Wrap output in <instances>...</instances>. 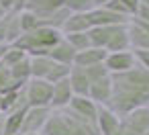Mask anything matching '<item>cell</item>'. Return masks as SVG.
I'll return each instance as SVG.
<instances>
[{
    "label": "cell",
    "instance_id": "6da1fadb",
    "mask_svg": "<svg viewBox=\"0 0 149 135\" xmlns=\"http://www.w3.org/2000/svg\"><path fill=\"white\" fill-rule=\"evenodd\" d=\"M110 76H112V98L108 102V108L112 113L125 117L127 113L149 104V70L137 64L129 72Z\"/></svg>",
    "mask_w": 149,
    "mask_h": 135
},
{
    "label": "cell",
    "instance_id": "7a4b0ae2",
    "mask_svg": "<svg viewBox=\"0 0 149 135\" xmlns=\"http://www.w3.org/2000/svg\"><path fill=\"white\" fill-rule=\"evenodd\" d=\"M41 135H100L96 123L86 121L70 108L51 111Z\"/></svg>",
    "mask_w": 149,
    "mask_h": 135
},
{
    "label": "cell",
    "instance_id": "3957f363",
    "mask_svg": "<svg viewBox=\"0 0 149 135\" xmlns=\"http://www.w3.org/2000/svg\"><path fill=\"white\" fill-rule=\"evenodd\" d=\"M61 39H63L61 31L49 29V27H39V29H35V31L23 33V35L19 37V41L15 43V47L21 49V51H25L29 57L47 55Z\"/></svg>",
    "mask_w": 149,
    "mask_h": 135
},
{
    "label": "cell",
    "instance_id": "277c9868",
    "mask_svg": "<svg viewBox=\"0 0 149 135\" xmlns=\"http://www.w3.org/2000/svg\"><path fill=\"white\" fill-rule=\"evenodd\" d=\"M51 94H53V84H49L47 80L31 78L25 84V96H27V104L29 106H47L49 108Z\"/></svg>",
    "mask_w": 149,
    "mask_h": 135
},
{
    "label": "cell",
    "instance_id": "5b68a950",
    "mask_svg": "<svg viewBox=\"0 0 149 135\" xmlns=\"http://www.w3.org/2000/svg\"><path fill=\"white\" fill-rule=\"evenodd\" d=\"M149 129V108H137L120 117V133L123 135H145Z\"/></svg>",
    "mask_w": 149,
    "mask_h": 135
},
{
    "label": "cell",
    "instance_id": "8992f818",
    "mask_svg": "<svg viewBox=\"0 0 149 135\" xmlns=\"http://www.w3.org/2000/svg\"><path fill=\"white\" fill-rule=\"evenodd\" d=\"M51 115V108L47 106H29L25 119H23V127H21V135H31V133H41L47 119Z\"/></svg>",
    "mask_w": 149,
    "mask_h": 135
},
{
    "label": "cell",
    "instance_id": "52a82bcc",
    "mask_svg": "<svg viewBox=\"0 0 149 135\" xmlns=\"http://www.w3.org/2000/svg\"><path fill=\"white\" fill-rule=\"evenodd\" d=\"M19 15L21 13H6L0 19V45H15L23 35Z\"/></svg>",
    "mask_w": 149,
    "mask_h": 135
},
{
    "label": "cell",
    "instance_id": "ba28073f",
    "mask_svg": "<svg viewBox=\"0 0 149 135\" xmlns=\"http://www.w3.org/2000/svg\"><path fill=\"white\" fill-rule=\"evenodd\" d=\"M137 66V57L133 51H116V53H108L104 59V68L110 74H123L129 72Z\"/></svg>",
    "mask_w": 149,
    "mask_h": 135
},
{
    "label": "cell",
    "instance_id": "9c48e42d",
    "mask_svg": "<svg viewBox=\"0 0 149 135\" xmlns=\"http://www.w3.org/2000/svg\"><path fill=\"white\" fill-rule=\"evenodd\" d=\"M88 21H90L92 27H112V25H129L131 19L114 15L108 8H104V6H98V8H92L88 13Z\"/></svg>",
    "mask_w": 149,
    "mask_h": 135
},
{
    "label": "cell",
    "instance_id": "30bf717a",
    "mask_svg": "<svg viewBox=\"0 0 149 135\" xmlns=\"http://www.w3.org/2000/svg\"><path fill=\"white\" fill-rule=\"evenodd\" d=\"M88 98L92 102H96L98 106H108V102L112 98V76H104V78L92 82L90 90H88Z\"/></svg>",
    "mask_w": 149,
    "mask_h": 135
},
{
    "label": "cell",
    "instance_id": "8fae6325",
    "mask_svg": "<svg viewBox=\"0 0 149 135\" xmlns=\"http://www.w3.org/2000/svg\"><path fill=\"white\" fill-rule=\"evenodd\" d=\"M120 27H125V25H112V27H92V29L88 31L90 45L106 51L108 43H110V41H112V37L120 31Z\"/></svg>",
    "mask_w": 149,
    "mask_h": 135
},
{
    "label": "cell",
    "instance_id": "7c38bea8",
    "mask_svg": "<svg viewBox=\"0 0 149 135\" xmlns=\"http://www.w3.org/2000/svg\"><path fill=\"white\" fill-rule=\"evenodd\" d=\"M96 127H98V133L100 135H112L120 127V117L116 113H112L108 106H98Z\"/></svg>",
    "mask_w": 149,
    "mask_h": 135
},
{
    "label": "cell",
    "instance_id": "4fadbf2b",
    "mask_svg": "<svg viewBox=\"0 0 149 135\" xmlns=\"http://www.w3.org/2000/svg\"><path fill=\"white\" fill-rule=\"evenodd\" d=\"M72 98H74V92H72L70 80H61V82L53 84V94H51V104H49V108H51V111L68 108L70 102H72Z\"/></svg>",
    "mask_w": 149,
    "mask_h": 135
},
{
    "label": "cell",
    "instance_id": "5bb4252c",
    "mask_svg": "<svg viewBox=\"0 0 149 135\" xmlns=\"http://www.w3.org/2000/svg\"><path fill=\"white\" fill-rule=\"evenodd\" d=\"M127 37H129V49L133 53H137V51H149V35L133 19L127 25Z\"/></svg>",
    "mask_w": 149,
    "mask_h": 135
},
{
    "label": "cell",
    "instance_id": "9a60e30c",
    "mask_svg": "<svg viewBox=\"0 0 149 135\" xmlns=\"http://www.w3.org/2000/svg\"><path fill=\"white\" fill-rule=\"evenodd\" d=\"M61 8H65V0H27V6H25V10L37 15L39 19L49 17Z\"/></svg>",
    "mask_w": 149,
    "mask_h": 135
},
{
    "label": "cell",
    "instance_id": "2e32d148",
    "mask_svg": "<svg viewBox=\"0 0 149 135\" xmlns=\"http://www.w3.org/2000/svg\"><path fill=\"white\" fill-rule=\"evenodd\" d=\"M72 113H76L78 117L86 119V121H92L96 123V115H98V104L92 102L88 96H74L70 106H68Z\"/></svg>",
    "mask_w": 149,
    "mask_h": 135
},
{
    "label": "cell",
    "instance_id": "e0dca14e",
    "mask_svg": "<svg viewBox=\"0 0 149 135\" xmlns=\"http://www.w3.org/2000/svg\"><path fill=\"white\" fill-rule=\"evenodd\" d=\"M92 29L90 21H88V13H70V17L65 19L63 27H61V35H72V33H88Z\"/></svg>",
    "mask_w": 149,
    "mask_h": 135
},
{
    "label": "cell",
    "instance_id": "ac0fdd59",
    "mask_svg": "<svg viewBox=\"0 0 149 135\" xmlns=\"http://www.w3.org/2000/svg\"><path fill=\"white\" fill-rule=\"evenodd\" d=\"M106 51L104 49H98V47H88L80 53H76V59H74V66L78 68H90V66H98V64H104L106 59Z\"/></svg>",
    "mask_w": 149,
    "mask_h": 135
},
{
    "label": "cell",
    "instance_id": "d6986e66",
    "mask_svg": "<svg viewBox=\"0 0 149 135\" xmlns=\"http://www.w3.org/2000/svg\"><path fill=\"white\" fill-rule=\"evenodd\" d=\"M55 64H61V66H74V59H76V49L65 41V39H61L49 53H47Z\"/></svg>",
    "mask_w": 149,
    "mask_h": 135
},
{
    "label": "cell",
    "instance_id": "ffe728a7",
    "mask_svg": "<svg viewBox=\"0 0 149 135\" xmlns=\"http://www.w3.org/2000/svg\"><path fill=\"white\" fill-rule=\"evenodd\" d=\"M70 86H72V92L74 96H88V90H90V80L86 76V72L78 66H72V72H70Z\"/></svg>",
    "mask_w": 149,
    "mask_h": 135
},
{
    "label": "cell",
    "instance_id": "44dd1931",
    "mask_svg": "<svg viewBox=\"0 0 149 135\" xmlns=\"http://www.w3.org/2000/svg\"><path fill=\"white\" fill-rule=\"evenodd\" d=\"M29 59H31V78H37V80H45L55 66V62L49 55H35Z\"/></svg>",
    "mask_w": 149,
    "mask_h": 135
},
{
    "label": "cell",
    "instance_id": "7402d4cb",
    "mask_svg": "<svg viewBox=\"0 0 149 135\" xmlns=\"http://www.w3.org/2000/svg\"><path fill=\"white\" fill-rule=\"evenodd\" d=\"M27 111H29V106H23L19 111L4 115V135H21V127H23V119H25Z\"/></svg>",
    "mask_w": 149,
    "mask_h": 135
},
{
    "label": "cell",
    "instance_id": "603a6c76",
    "mask_svg": "<svg viewBox=\"0 0 149 135\" xmlns=\"http://www.w3.org/2000/svg\"><path fill=\"white\" fill-rule=\"evenodd\" d=\"M8 70H10V78H13V82L25 86V84L31 80V59H29V55H27L25 59H21L19 64H15L13 68H8Z\"/></svg>",
    "mask_w": 149,
    "mask_h": 135
},
{
    "label": "cell",
    "instance_id": "cb8c5ba5",
    "mask_svg": "<svg viewBox=\"0 0 149 135\" xmlns=\"http://www.w3.org/2000/svg\"><path fill=\"white\" fill-rule=\"evenodd\" d=\"M21 88H25V86H23V84L13 82V78H10V70H8L6 66H2V64H0V96H2V94H6V92L21 90Z\"/></svg>",
    "mask_w": 149,
    "mask_h": 135
},
{
    "label": "cell",
    "instance_id": "d4e9b609",
    "mask_svg": "<svg viewBox=\"0 0 149 135\" xmlns=\"http://www.w3.org/2000/svg\"><path fill=\"white\" fill-rule=\"evenodd\" d=\"M63 39L76 49V53H80V51L92 47V45H90V37H88V33H72V35H63Z\"/></svg>",
    "mask_w": 149,
    "mask_h": 135
},
{
    "label": "cell",
    "instance_id": "484cf974",
    "mask_svg": "<svg viewBox=\"0 0 149 135\" xmlns=\"http://www.w3.org/2000/svg\"><path fill=\"white\" fill-rule=\"evenodd\" d=\"M25 57H27V53H25V51L17 49L15 45H8V47H6V51H4V55H2V59H0V64L6 66V68H13L15 64H19V62H21V59H25Z\"/></svg>",
    "mask_w": 149,
    "mask_h": 135
},
{
    "label": "cell",
    "instance_id": "4316f807",
    "mask_svg": "<svg viewBox=\"0 0 149 135\" xmlns=\"http://www.w3.org/2000/svg\"><path fill=\"white\" fill-rule=\"evenodd\" d=\"M19 19H21V31H23V33H29V31H35V29L41 27L39 17L33 15V13H29V10H23V13L19 15Z\"/></svg>",
    "mask_w": 149,
    "mask_h": 135
},
{
    "label": "cell",
    "instance_id": "83f0119b",
    "mask_svg": "<svg viewBox=\"0 0 149 135\" xmlns=\"http://www.w3.org/2000/svg\"><path fill=\"white\" fill-rule=\"evenodd\" d=\"M70 72H72V66H61V64H55L53 70L49 72V76L45 78L49 84H57L61 80H68L70 78Z\"/></svg>",
    "mask_w": 149,
    "mask_h": 135
},
{
    "label": "cell",
    "instance_id": "f1b7e54d",
    "mask_svg": "<svg viewBox=\"0 0 149 135\" xmlns=\"http://www.w3.org/2000/svg\"><path fill=\"white\" fill-rule=\"evenodd\" d=\"M65 8L70 13H82V15H86V13H90L94 8V4H92V0H65Z\"/></svg>",
    "mask_w": 149,
    "mask_h": 135
},
{
    "label": "cell",
    "instance_id": "f546056e",
    "mask_svg": "<svg viewBox=\"0 0 149 135\" xmlns=\"http://www.w3.org/2000/svg\"><path fill=\"white\" fill-rule=\"evenodd\" d=\"M84 72H86V76H88V80H90V84L92 82H96V80H100V78H104V76H110V72L104 68V64H98V66H90V68H82Z\"/></svg>",
    "mask_w": 149,
    "mask_h": 135
},
{
    "label": "cell",
    "instance_id": "4dcf8cb0",
    "mask_svg": "<svg viewBox=\"0 0 149 135\" xmlns=\"http://www.w3.org/2000/svg\"><path fill=\"white\" fill-rule=\"evenodd\" d=\"M0 6L6 13H23L27 6V0H0Z\"/></svg>",
    "mask_w": 149,
    "mask_h": 135
},
{
    "label": "cell",
    "instance_id": "1f68e13d",
    "mask_svg": "<svg viewBox=\"0 0 149 135\" xmlns=\"http://www.w3.org/2000/svg\"><path fill=\"white\" fill-rule=\"evenodd\" d=\"M104 8H108V10L114 13V15H120V17H129V19H131V15L127 13V8L118 2V0H110L108 4H104Z\"/></svg>",
    "mask_w": 149,
    "mask_h": 135
},
{
    "label": "cell",
    "instance_id": "d6a6232c",
    "mask_svg": "<svg viewBox=\"0 0 149 135\" xmlns=\"http://www.w3.org/2000/svg\"><path fill=\"white\" fill-rule=\"evenodd\" d=\"M118 2L127 8V13L131 15V19L137 15V10H139V0H118Z\"/></svg>",
    "mask_w": 149,
    "mask_h": 135
},
{
    "label": "cell",
    "instance_id": "836d02e7",
    "mask_svg": "<svg viewBox=\"0 0 149 135\" xmlns=\"http://www.w3.org/2000/svg\"><path fill=\"white\" fill-rule=\"evenodd\" d=\"M133 21H135V23H137V25H139V27H141L147 35H149V23H143V21H137V19H133Z\"/></svg>",
    "mask_w": 149,
    "mask_h": 135
},
{
    "label": "cell",
    "instance_id": "e575fe53",
    "mask_svg": "<svg viewBox=\"0 0 149 135\" xmlns=\"http://www.w3.org/2000/svg\"><path fill=\"white\" fill-rule=\"evenodd\" d=\"M110 0H92V4H94V8H98V6H104V4H108Z\"/></svg>",
    "mask_w": 149,
    "mask_h": 135
},
{
    "label": "cell",
    "instance_id": "d590c367",
    "mask_svg": "<svg viewBox=\"0 0 149 135\" xmlns=\"http://www.w3.org/2000/svg\"><path fill=\"white\" fill-rule=\"evenodd\" d=\"M0 135H4V115H0Z\"/></svg>",
    "mask_w": 149,
    "mask_h": 135
},
{
    "label": "cell",
    "instance_id": "8d00e7d4",
    "mask_svg": "<svg viewBox=\"0 0 149 135\" xmlns=\"http://www.w3.org/2000/svg\"><path fill=\"white\" fill-rule=\"evenodd\" d=\"M6 47H8V45H0V59H2V55H4V51H6Z\"/></svg>",
    "mask_w": 149,
    "mask_h": 135
},
{
    "label": "cell",
    "instance_id": "74e56055",
    "mask_svg": "<svg viewBox=\"0 0 149 135\" xmlns=\"http://www.w3.org/2000/svg\"><path fill=\"white\" fill-rule=\"evenodd\" d=\"M4 15H6V10H4V8H2V6H0V19H2V17H4Z\"/></svg>",
    "mask_w": 149,
    "mask_h": 135
},
{
    "label": "cell",
    "instance_id": "f35d334b",
    "mask_svg": "<svg viewBox=\"0 0 149 135\" xmlns=\"http://www.w3.org/2000/svg\"><path fill=\"white\" fill-rule=\"evenodd\" d=\"M31 135H41V133H31Z\"/></svg>",
    "mask_w": 149,
    "mask_h": 135
},
{
    "label": "cell",
    "instance_id": "ab89813d",
    "mask_svg": "<svg viewBox=\"0 0 149 135\" xmlns=\"http://www.w3.org/2000/svg\"><path fill=\"white\" fill-rule=\"evenodd\" d=\"M0 115H2V106H0Z\"/></svg>",
    "mask_w": 149,
    "mask_h": 135
},
{
    "label": "cell",
    "instance_id": "60d3db41",
    "mask_svg": "<svg viewBox=\"0 0 149 135\" xmlns=\"http://www.w3.org/2000/svg\"><path fill=\"white\" fill-rule=\"evenodd\" d=\"M145 135H149V129H147V133H145Z\"/></svg>",
    "mask_w": 149,
    "mask_h": 135
},
{
    "label": "cell",
    "instance_id": "b9f144b4",
    "mask_svg": "<svg viewBox=\"0 0 149 135\" xmlns=\"http://www.w3.org/2000/svg\"><path fill=\"white\" fill-rule=\"evenodd\" d=\"M147 108H149V104H147Z\"/></svg>",
    "mask_w": 149,
    "mask_h": 135
}]
</instances>
